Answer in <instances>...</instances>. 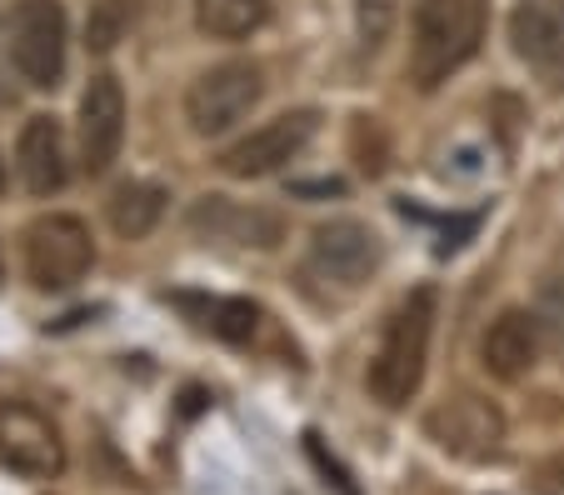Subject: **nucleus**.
I'll return each instance as SVG.
<instances>
[{
    "label": "nucleus",
    "instance_id": "1",
    "mask_svg": "<svg viewBox=\"0 0 564 495\" xmlns=\"http://www.w3.org/2000/svg\"><path fill=\"white\" fill-rule=\"evenodd\" d=\"M430 331H435V291L420 286L400 301L380 335V351L370 361V396L380 406H405L425 380V356H430Z\"/></svg>",
    "mask_w": 564,
    "mask_h": 495
},
{
    "label": "nucleus",
    "instance_id": "2",
    "mask_svg": "<svg viewBox=\"0 0 564 495\" xmlns=\"http://www.w3.org/2000/svg\"><path fill=\"white\" fill-rule=\"evenodd\" d=\"M485 35V0H415V51L410 76L420 90H435L449 80Z\"/></svg>",
    "mask_w": 564,
    "mask_h": 495
},
{
    "label": "nucleus",
    "instance_id": "3",
    "mask_svg": "<svg viewBox=\"0 0 564 495\" xmlns=\"http://www.w3.org/2000/svg\"><path fill=\"white\" fill-rule=\"evenodd\" d=\"M96 266V240L90 226L75 216H45L25 236V270L41 291H65L75 280H86V270Z\"/></svg>",
    "mask_w": 564,
    "mask_h": 495
},
{
    "label": "nucleus",
    "instance_id": "4",
    "mask_svg": "<svg viewBox=\"0 0 564 495\" xmlns=\"http://www.w3.org/2000/svg\"><path fill=\"white\" fill-rule=\"evenodd\" d=\"M260 90H265V76L256 61H225L185 90V120L195 136H220L256 106Z\"/></svg>",
    "mask_w": 564,
    "mask_h": 495
},
{
    "label": "nucleus",
    "instance_id": "5",
    "mask_svg": "<svg viewBox=\"0 0 564 495\" xmlns=\"http://www.w3.org/2000/svg\"><path fill=\"white\" fill-rule=\"evenodd\" d=\"M11 61L31 86L51 90L65 76V11L61 0H21L11 25Z\"/></svg>",
    "mask_w": 564,
    "mask_h": 495
},
{
    "label": "nucleus",
    "instance_id": "6",
    "mask_svg": "<svg viewBox=\"0 0 564 495\" xmlns=\"http://www.w3.org/2000/svg\"><path fill=\"white\" fill-rule=\"evenodd\" d=\"M0 461L25 481H51L65 471V441L35 406L6 400L0 406Z\"/></svg>",
    "mask_w": 564,
    "mask_h": 495
},
{
    "label": "nucleus",
    "instance_id": "7",
    "mask_svg": "<svg viewBox=\"0 0 564 495\" xmlns=\"http://www.w3.org/2000/svg\"><path fill=\"white\" fill-rule=\"evenodd\" d=\"M315 130H319L315 110H290V116L260 126L256 136H246L240 146H230V151L220 155V165H225V175L256 181V175H270V171H280V165L295 161V155L310 146V136H315Z\"/></svg>",
    "mask_w": 564,
    "mask_h": 495
},
{
    "label": "nucleus",
    "instance_id": "8",
    "mask_svg": "<svg viewBox=\"0 0 564 495\" xmlns=\"http://www.w3.org/2000/svg\"><path fill=\"white\" fill-rule=\"evenodd\" d=\"M126 140V90L116 76H96L80 96V165L90 175L110 171Z\"/></svg>",
    "mask_w": 564,
    "mask_h": 495
},
{
    "label": "nucleus",
    "instance_id": "9",
    "mask_svg": "<svg viewBox=\"0 0 564 495\" xmlns=\"http://www.w3.org/2000/svg\"><path fill=\"white\" fill-rule=\"evenodd\" d=\"M510 41L520 61L564 86V0H520L510 15Z\"/></svg>",
    "mask_w": 564,
    "mask_h": 495
},
{
    "label": "nucleus",
    "instance_id": "10",
    "mask_svg": "<svg viewBox=\"0 0 564 495\" xmlns=\"http://www.w3.org/2000/svg\"><path fill=\"white\" fill-rule=\"evenodd\" d=\"M310 266L325 280L360 286V280H370V270L380 266V240H375V230L360 226V220H330V226H319L315 240H310Z\"/></svg>",
    "mask_w": 564,
    "mask_h": 495
},
{
    "label": "nucleus",
    "instance_id": "11",
    "mask_svg": "<svg viewBox=\"0 0 564 495\" xmlns=\"http://www.w3.org/2000/svg\"><path fill=\"white\" fill-rule=\"evenodd\" d=\"M430 435H435L445 451L459 455H490L500 451V416H495L485 400L465 396V400H449L430 416Z\"/></svg>",
    "mask_w": 564,
    "mask_h": 495
},
{
    "label": "nucleus",
    "instance_id": "12",
    "mask_svg": "<svg viewBox=\"0 0 564 495\" xmlns=\"http://www.w3.org/2000/svg\"><path fill=\"white\" fill-rule=\"evenodd\" d=\"M479 356H485V370H490V376L520 380L524 370L534 366V356H540V325H534V315L505 311L500 321L485 331V341H479Z\"/></svg>",
    "mask_w": 564,
    "mask_h": 495
},
{
    "label": "nucleus",
    "instance_id": "13",
    "mask_svg": "<svg viewBox=\"0 0 564 495\" xmlns=\"http://www.w3.org/2000/svg\"><path fill=\"white\" fill-rule=\"evenodd\" d=\"M191 226L200 230V236L240 240V246H275L280 240V216H270V211H240V205H230L225 195H210V201L195 205Z\"/></svg>",
    "mask_w": 564,
    "mask_h": 495
},
{
    "label": "nucleus",
    "instance_id": "14",
    "mask_svg": "<svg viewBox=\"0 0 564 495\" xmlns=\"http://www.w3.org/2000/svg\"><path fill=\"white\" fill-rule=\"evenodd\" d=\"M21 175L35 195H51L65 185V140L51 116L25 120L21 130Z\"/></svg>",
    "mask_w": 564,
    "mask_h": 495
},
{
    "label": "nucleus",
    "instance_id": "15",
    "mask_svg": "<svg viewBox=\"0 0 564 495\" xmlns=\"http://www.w3.org/2000/svg\"><path fill=\"white\" fill-rule=\"evenodd\" d=\"M175 301H181L205 331L220 335V341H230V345H240V341L256 335L260 311L250 301H240V295H210V301H205V295H175Z\"/></svg>",
    "mask_w": 564,
    "mask_h": 495
},
{
    "label": "nucleus",
    "instance_id": "16",
    "mask_svg": "<svg viewBox=\"0 0 564 495\" xmlns=\"http://www.w3.org/2000/svg\"><path fill=\"white\" fill-rule=\"evenodd\" d=\"M165 201H171V195L160 191V185H145V181L120 185L116 201H110V226H116V236H126V240L150 236L155 220L165 216Z\"/></svg>",
    "mask_w": 564,
    "mask_h": 495
},
{
    "label": "nucleus",
    "instance_id": "17",
    "mask_svg": "<svg viewBox=\"0 0 564 495\" xmlns=\"http://www.w3.org/2000/svg\"><path fill=\"white\" fill-rule=\"evenodd\" d=\"M195 21L215 41H240L270 21V0H195Z\"/></svg>",
    "mask_w": 564,
    "mask_h": 495
},
{
    "label": "nucleus",
    "instance_id": "18",
    "mask_svg": "<svg viewBox=\"0 0 564 495\" xmlns=\"http://www.w3.org/2000/svg\"><path fill=\"white\" fill-rule=\"evenodd\" d=\"M135 21V0H96L86 21V45L90 51H116V41Z\"/></svg>",
    "mask_w": 564,
    "mask_h": 495
},
{
    "label": "nucleus",
    "instance_id": "19",
    "mask_svg": "<svg viewBox=\"0 0 564 495\" xmlns=\"http://www.w3.org/2000/svg\"><path fill=\"white\" fill-rule=\"evenodd\" d=\"M305 451H310V461H315V471H319V475H325V481H330V485H335V491H340V495H360V485H355V481H350V471H345V465H340V461H335V455H330V451H325V441H319V435H315V431H310V435H305Z\"/></svg>",
    "mask_w": 564,
    "mask_h": 495
},
{
    "label": "nucleus",
    "instance_id": "20",
    "mask_svg": "<svg viewBox=\"0 0 564 495\" xmlns=\"http://www.w3.org/2000/svg\"><path fill=\"white\" fill-rule=\"evenodd\" d=\"M475 226H479V216H455V220H449V226H445V240H440V256H449V250H459V246H465V236H475Z\"/></svg>",
    "mask_w": 564,
    "mask_h": 495
},
{
    "label": "nucleus",
    "instance_id": "21",
    "mask_svg": "<svg viewBox=\"0 0 564 495\" xmlns=\"http://www.w3.org/2000/svg\"><path fill=\"white\" fill-rule=\"evenodd\" d=\"M0 191H6V161H0Z\"/></svg>",
    "mask_w": 564,
    "mask_h": 495
}]
</instances>
